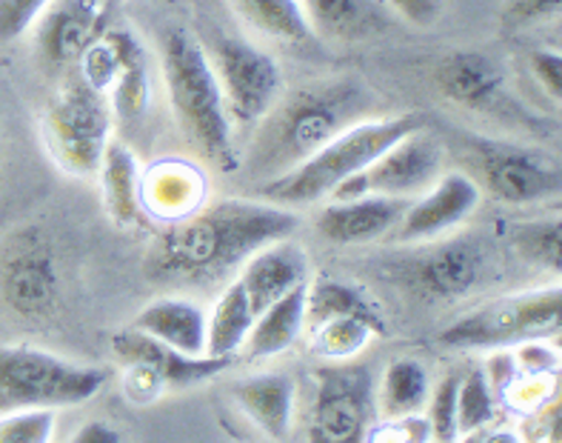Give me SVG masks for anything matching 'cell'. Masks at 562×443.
<instances>
[{"label": "cell", "instance_id": "1", "mask_svg": "<svg viewBox=\"0 0 562 443\" xmlns=\"http://www.w3.org/2000/svg\"><path fill=\"white\" fill-rule=\"evenodd\" d=\"M297 226L294 209L260 198L217 200L160 226L146 250L143 272L151 284L209 289L237 275L257 250L292 237Z\"/></svg>", "mask_w": 562, "mask_h": 443}, {"label": "cell", "instance_id": "2", "mask_svg": "<svg viewBox=\"0 0 562 443\" xmlns=\"http://www.w3.org/2000/svg\"><path fill=\"white\" fill-rule=\"evenodd\" d=\"M374 92L355 75L312 80L283 92L263 121L251 129L246 155L237 169L255 186L283 178L340 132L366 121Z\"/></svg>", "mask_w": 562, "mask_h": 443}, {"label": "cell", "instance_id": "3", "mask_svg": "<svg viewBox=\"0 0 562 443\" xmlns=\"http://www.w3.org/2000/svg\"><path fill=\"white\" fill-rule=\"evenodd\" d=\"M160 75L171 114L189 143L217 169H237L240 155L221 84L209 64L206 46L186 26H169L164 32Z\"/></svg>", "mask_w": 562, "mask_h": 443}, {"label": "cell", "instance_id": "4", "mask_svg": "<svg viewBox=\"0 0 562 443\" xmlns=\"http://www.w3.org/2000/svg\"><path fill=\"white\" fill-rule=\"evenodd\" d=\"M420 129V121L414 114H394V118H366L346 132L335 135L326 146L314 152L306 164H300L283 178L255 186L251 198H260L274 207L294 209L312 207L321 200L331 198L337 186L355 178L357 171L385 152L400 137Z\"/></svg>", "mask_w": 562, "mask_h": 443}, {"label": "cell", "instance_id": "5", "mask_svg": "<svg viewBox=\"0 0 562 443\" xmlns=\"http://www.w3.org/2000/svg\"><path fill=\"white\" fill-rule=\"evenodd\" d=\"M103 386L106 372L98 366L71 364L26 343L0 346V414L80 407L98 398Z\"/></svg>", "mask_w": 562, "mask_h": 443}, {"label": "cell", "instance_id": "6", "mask_svg": "<svg viewBox=\"0 0 562 443\" xmlns=\"http://www.w3.org/2000/svg\"><path fill=\"white\" fill-rule=\"evenodd\" d=\"M43 143L66 175L94 178L100 157L114 137V114L109 98L78 75H64L57 92L43 109Z\"/></svg>", "mask_w": 562, "mask_h": 443}, {"label": "cell", "instance_id": "7", "mask_svg": "<svg viewBox=\"0 0 562 443\" xmlns=\"http://www.w3.org/2000/svg\"><path fill=\"white\" fill-rule=\"evenodd\" d=\"M560 312L562 292L557 284L503 295L442 329L440 343L451 350H508L557 332Z\"/></svg>", "mask_w": 562, "mask_h": 443}, {"label": "cell", "instance_id": "8", "mask_svg": "<svg viewBox=\"0 0 562 443\" xmlns=\"http://www.w3.org/2000/svg\"><path fill=\"white\" fill-rule=\"evenodd\" d=\"M471 178L508 207H535L560 195V164L549 152L499 137H471Z\"/></svg>", "mask_w": 562, "mask_h": 443}, {"label": "cell", "instance_id": "9", "mask_svg": "<svg viewBox=\"0 0 562 443\" xmlns=\"http://www.w3.org/2000/svg\"><path fill=\"white\" fill-rule=\"evenodd\" d=\"M206 55L221 84L232 126L255 129L285 92L283 69L274 55L235 35L214 37Z\"/></svg>", "mask_w": 562, "mask_h": 443}, {"label": "cell", "instance_id": "10", "mask_svg": "<svg viewBox=\"0 0 562 443\" xmlns=\"http://www.w3.org/2000/svg\"><path fill=\"white\" fill-rule=\"evenodd\" d=\"M0 300L26 321H46L60 303V266L41 229H18L0 252Z\"/></svg>", "mask_w": 562, "mask_h": 443}, {"label": "cell", "instance_id": "11", "mask_svg": "<svg viewBox=\"0 0 562 443\" xmlns=\"http://www.w3.org/2000/svg\"><path fill=\"white\" fill-rule=\"evenodd\" d=\"M442 164H446V155H442L440 141L423 132L420 126L380 152L355 178L337 186L328 200L363 198V195L412 200L440 178Z\"/></svg>", "mask_w": 562, "mask_h": 443}, {"label": "cell", "instance_id": "12", "mask_svg": "<svg viewBox=\"0 0 562 443\" xmlns=\"http://www.w3.org/2000/svg\"><path fill=\"white\" fill-rule=\"evenodd\" d=\"M308 443H366L374 412V380L366 366H321Z\"/></svg>", "mask_w": 562, "mask_h": 443}, {"label": "cell", "instance_id": "13", "mask_svg": "<svg viewBox=\"0 0 562 443\" xmlns=\"http://www.w3.org/2000/svg\"><path fill=\"white\" fill-rule=\"evenodd\" d=\"M492 269V246L477 235H446L414 255L406 266L408 284L426 298L454 300L474 292Z\"/></svg>", "mask_w": 562, "mask_h": 443}, {"label": "cell", "instance_id": "14", "mask_svg": "<svg viewBox=\"0 0 562 443\" xmlns=\"http://www.w3.org/2000/svg\"><path fill=\"white\" fill-rule=\"evenodd\" d=\"M109 0H52L41 21L32 26L41 64L69 75L89 46L114 26Z\"/></svg>", "mask_w": 562, "mask_h": 443}, {"label": "cell", "instance_id": "15", "mask_svg": "<svg viewBox=\"0 0 562 443\" xmlns=\"http://www.w3.org/2000/svg\"><path fill=\"white\" fill-rule=\"evenodd\" d=\"M477 180L469 171H442L426 192L408 200L392 235L400 243H431L451 235L480 209Z\"/></svg>", "mask_w": 562, "mask_h": 443}, {"label": "cell", "instance_id": "16", "mask_svg": "<svg viewBox=\"0 0 562 443\" xmlns=\"http://www.w3.org/2000/svg\"><path fill=\"white\" fill-rule=\"evenodd\" d=\"M209 203L206 169L186 157L140 166V212L160 226L178 223Z\"/></svg>", "mask_w": 562, "mask_h": 443}, {"label": "cell", "instance_id": "17", "mask_svg": "<svg viewBox=\"0 0 562 443\" xmlns=\"http://www.w3.org/2000/svg\"><path fill=\"white\" fill-rule=\"evenodd\" d=\"M435 86L449 103L469 112H492L506 95V71L485 52H449L435 66Z\"/></svg>", "mask_w": 562, "mask_h": 443}, {"label": "cell", "instance_id": "18", "mask_svg": "<svg viewBox=\"0 0 562 443\" xmlns=\"http://www.w3.org/2000/svg\"><path fill=\"white\" fill-rule=\"evenodd\" d=\"M112 352L123 366L143 364L155 369L164 378L166 389H186L200 380L214 378L232 366L235 357H212V355H183V352L171 350L166 343L155 341V337L143 335L135 326L123 329L112 337Z\"/></svg>", "mask_w": 562, "mask_h": 443}, {"label": "cell", "instance_id": "19", "mask_svg": "<svg viewBox=\"0 0 562 443\" xmlns=\"http://www.w3.org/2000/svg\"><path fill=\"white\" fill-rule=\"evenodd\" d=\"M406 207L408 200L383 198V195L331 200L317 214V232L337 246H363L392 235Z\"/></svg>", "mask_w": 562, "mask_h": 443}, {"label": "cell", "instance_id": "20", "mask_svg": "<svg viewBox=\"0 0 562 443\" xmlns=\"http://www.w3.org/2000/svg\"><path fill=\"white\" fill-rule=\"evenodd\" d=\"M235 280L240 284L246 298H249L255 314H260L274 300L283 298L285 292H292L294 286L306 284L308 255L292 237H283V241H274L263 246V250H257L240 266Z\"/></svg>", "mask_w": 562, "mask_h": 443}, {"label": "cell", "instance_id": "21", "mask_svg": "<svg viewBox=\"0 0 562 443\" xmlns=\"http://www.w3.org/2000/svg\"><path fill=\"white\" fill-rule=\"evenodd\" d=\"M132 326L143 335L166 343L171 350L183 352V355H206L209 312L192 298L171 295V298L151 300L149 307L137 312Z\"/></svg>", "mask_w": 562, "mask_h": 443}, {"label": "cell", "instance_id": "22", "mask_svg": "<svg viewBox=\"0 0 562 443\" xmlns=\"http://www.w3.org/2000/svg\"><path fill=\"white\" fill-rule=\"evenodd\" d=\"M294 378L285 372L249 375L228 386L237 407L263 429L271 441H285L294 421Z\"/></svg>", "mask_w": 562, "mask_h": 443}, {"label": "cell", "instance_id": "23", "mask_svg": "<svg viewBox=\"0 0 562 443\" xmlns=\"http://www.w3.org/2000/svg\"><path fill=\"white\" fill-rule=\"evenodd\" d=\"M103 207L114 223L135 226L140 212V160L121 137H112L98 166Z\"/></svg>", "mask_w": 562, "mask_h": 443}, {"label": "cell", "instance_id": "24", "mask_svg": "<svg viewBox=\"0 0 562 443\" xmlns=\"http://www.w3.org/2000/svg\"><path fill=\"white\" fill-rule=\"evenodd\" d=\"M306 286L308 280L294 286L292 292H285L283 298L257 314L240 346L243 355L260 361V357H274L292 350L306 326Z\"/></svg>", "mask_w": 562, "mask_h": 443}, {"label": "cell", "instance_id": "25", "mask_svg": "<svg viewBox=\"0 0 562 443\" xmlns=\"http://www.w3.org/2000/svg\"><path fill=\"white\" fill-rule=\"evenodd\" d=\"M140 55H146V46H143L140 37H137L132 29L114 23L106 35H100L98 41L80 55V60L75 64L71 75H78L86 86H92V89L106 95L109 89H112L114 80L121 78V71L126 69L128 64H135Z\"/></svg>", "mask_w": 562, "mask_h": 443}, {"label": "cell", "instance_id": "26", "mask_svg": "<svg viewBox=\"0 0 562 443\" xmlns=\"http://www.w3.org/2000/svg\"><path fill=\"white\" fill-rule=\"evenodd\" d=\"M226 3L246 26L269 41L285 43V46H306L317 37L300 0H226Z\"/></svg>", "mask_w": 562, "mask_h": 443}, {"label": "cell", "instance_id": "27", "mask_svg": "<svg viewBox=\"0 0 562 443\" xmlns=\"http://www.w3.org/2000/svg\"><path fill=\"white\" fill-rule=\"evenodd\" d=\"M314 35L351 41L383 26L374 0H300Z\"/></svg>", "mask_w": 562, "mask_h": 443}, {"label": "cell", "instance_id": "28", "mask_svg": "<svg viewBox=\"0 0 562 443\" xmlns=\"http://www.w3.org/2000/svg\"><path fill=\"white\" fill-rule=\"evenodd\" d=\"M255 318L257 314L251 309L246 292H243L237 280H232L221 292V298L214 300L212 312H209L206 355L235 357L240 352L246 335H249Z\"/></svg>", "mask_w": 562, "mask_h": 443}, {"label": "cell", "instance_id": "29", "mask_svg": "<svg viewBox=\"0 0 562 443\" xmlns=\"http://www.w3.org/2000/svg\"><path fill=\"white\" fill-rule=\"evenodd\" d=\"M385 332V321L363 314H340L308 329L312 352L323 361H351Z\"/></svg>", "mask_w": 562, "mask_h": 443}, {"label": "cell", "instance_id": "30", "mask_svg": "<svg viewBox=\"0 0 562 443\" xmlns=\"http://www.w3.org/2000/svg\"><path fill=\"white\" fill-rule=\"evenodd\" d=\"M431 386H428V372L420 361L400 357L389 364L383 375V384L378 389V407L385 421H397L426 409Z\"/></svg>", "mask_w": 562, "mask_h": 443}, {"label": "cell", "instance_id": "31", "mask_svg": "<svg viewBox=\"0 0 562 443\" xmlns=\"http://www.w3.org/2000/svg\"><path fill=\"white\" fill-rule=\"evenodd\" d=\"M340 314H363V318L383 321L378 300L360 286L342 284L335 278H321L306 286V326L303 329H312L328 318H340Z\"/></svg>", "mask_w": 562, "mask_h": 443}, {"label": "cell", "instance_id": "32", "mask_svg": "<svg viewBox=\"0 0 562 443\" xmlns=\"http://www.w3.org/2000/svg\"><path fill=\"white\" fill-rule=\"evenodd\" d=\"M109 107L114 114V126H137L149 114L151 100H155V78H151L149 55H140L135 64H128L121 71L106 92Z\"/></svg>", "mask_w": 562, "mask_h": 443}, {"label": "cell", "instance_id": "33", "mask_svg": "<svg viewBox=\"0 0 562 443\" xmlns=\"http://www.w3.org/2000/svg\"><path fill=\"white\" fill-rule=\"evenodd\" d=\"M514 250L526 264L546 269L551 275H560L562 269V223L560 214H546V218H535L514 229L512 235Z\"/></svg>", "mask_w": 562, "mask_h": 443}, {"label": "cell", "instance_id": "34", "mask_svg": "<svg viewBox=\"0 0 562 443\" xmlns=\"http://www.w3.org/2000/svg\"><path fill=\"white\" fill-rule=\"evenodd\" d=\"M494 403H497V398H494L483 369H471L469 375H460V386H457V435L483 432L494 418Z\"/></svg>", "mask_w": 562, "mask_h": 443}, {"label": "cell", "instance_id": "35", "mask_svg": "<svg viewBox=\"0 0 562 443\" xmlns=\"http://www.w3.org/2000/svg\"><path fill=\"white\" fill-rule=\"evenodd\" d=\"M57 427L55 412H3L0 443H52Z\"/></svg>", "mask_w": 562, "mask_h": 443}, {"label": "cell", "instance_id": "36", "mask_svg": "<svg viewBox=\"0 0 562 443\" xmlns=\"http://www.w3.org/2000/svg\"><path fill=\"white\" fill-rule=\"evenodd\" d=\"M457 386H460V375H449L442 378L435 395H428V427H431V438L437 443H454L457 438Z\"/></svg>", "mask_w": 562, "mask_h": 443}, {"label": "cell", "instance_id": "37", "mask_svg": "<svg viewBox=\"0 0 562 443\" xmlns=\"http://www.w3.org/2000/svg\"><path fill=\"white\" fill-rule=\"evenodd\" d=\"M52 0H0V43H12L32 32Z\"/></svg>", "mask_w": 562, "mask_h": 443}, {"label": "cell", "instance_id": "38", "mask_svg": "<svg viewBox=\"0 0 562 443\" xmlns=\"http://www.w3.org/2000/svg\"><path fill=\"white\" fill-rule=\"evenodd\" d=\"M512 352L517 361V375H560V350L540 337L517 343Z\"/></svg>", "mask_w": 562, "mask_h": 443}, {"label": "cell", "instance_id": "39", "mask_svg": "<svg viewBox=\"0 0 562 443\" xmlns=\"http://www.w3.org/2000/svg\"><path fill=\"white\" fill-rule=\"evenodd\" d=\"M562 9V0H508L503 21L512 29H531L554 21Z\"/></svg>", "mask_w": 562, "mask_h": 443}, {"label": "cell", "instance_id": "40", "mask_svg": "<svg viewBox=\"0 0 562 443\" xmlns=\"http://www.w3.org/2000/svg\"><path fill=\"white\" fill-rule=\"evenodd\" d=\"M531 78L554 103L562 100V55L560 49H537L528 55Z\"/></svg>", "mask_w": 562, "mask_h": 443}, {"label": "cell", "instance_id": "41", "mask_svg": "<svg viewBox=\"0 0 562 443\" xmlns=\"http://www.w3.org/2000/svg\"><path fill=\"white\" fill-rule=\"evenodd\" d=\"M123 392L132 403H151L169 389H166L164 378L155 369L143 364H128L126 372H123Z\"/></svg>", "mask_w": 562, "mask_h": 443}, {"label": "cell", "instance_id": "42", "mask_svg": "<svg viewBox=\"0 0 562 443\" xmlns=\"http://www.w3.org/2000/svg\"><path fill=\"white\" fill-rule=\"evenodd\" d=\"M431 427H428L426 414H408V418H397L389 421V427L374 432L371 443H431Z\"/></svg>", "mask_w": 562, "mask_h": 443}, {"label": "cell", "instance_id": "43", "mask_svg": "<svg viewBox=\"0 0 562 443\" xmlns=\"http://www.w3.org/2000/svg\"><path fill=\"white\" fill-rule=\"evenodd\" d=\"M383 3L397 14L400 21L412 23L417 29L435 26L440 21L442 9H446V0H383Z\"/></svg>", "mask_w": 562, "mask_h": 443}, {"label": "cell", "instance_id": "44", "mask_svg": "<svg viewBox=\"0 0 562 443\" xmlns=\"http://www.w3.org/2000/svg\"><path fill=\"white\" fill-rule=\"evenodd\" d=\"M485 380L492 386L494 398H503L506 389L512 386V380L517 378V361H514V352L512 350H494L485 361V369H483Z\"/></svg>", "mask_w": 562, "mask_h": 443}, {"label": "cell", "instance_id": "45", "mask_svg": "<svg viewBox=\"0 0 562 443\" xmlns=\"http://www.w3.org/2000/svg\"><path fill=\"white\" fill-rule=\"evenodd\" d=\"M71 443H121V435H117V429H112L109 423L92 421L83 423V427L75 432V441Z\"/></svg>", "mask_w": 562, "mask_h": 443}, {"label": "cell", "instance_id": "46", "mask_svg": "<svg viewBox=\"0 0 562 443\" xmlns=\"http://www.w3.org/2000/svg\"><path fill=\"white\" fill-rule=\"evenodd\" d=\"M477 443H522V438L512 429H497V432H488V435L480 438Z\"/></svg>", "mask_w": 562, "mask_h": 443}, {"label": "cell", "instance_id": "47", "mask_svg": "<svg viewBox=\"0 0 562 443\" xmlns=\"http://www.w3.org/2000/svg\"><path fill=\"white\" fill-rule=\"evenodd\" d=\"M151 3H164V7H178L180 0H151Z\"/></svg>", "mask_w": 562, "mask_h": 443}]
</instances>
